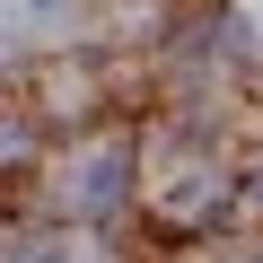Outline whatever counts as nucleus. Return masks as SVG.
<instances>
[{
	"label": "nucleus",
	"instance_id": "obj_1",
	"mask_svg": "<svg viewBox=\"0 0 263 263\" xmlns=\"http://www.w3.org/2000/svg\"><path fill=\"white\" fill-rule=\"evenodd\" d=\"M123 184H132V149H88V158H79V202H88V211H114Z\"/></svg>",
	"mask_w": 263,
	"mask_h": 263
}]
</instances>
